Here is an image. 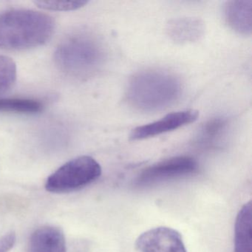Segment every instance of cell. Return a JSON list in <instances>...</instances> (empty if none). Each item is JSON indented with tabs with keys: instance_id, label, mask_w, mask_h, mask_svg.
Returning <instances> with one entry per match:
<instances>
[{
	"instance_id": "6da1fadb",
	"label": "cell",
	"mask_w": 252,
	"mask_h": 252,
	"mask_svg": "<svg viewBox=\"0 0 252 252\" xmlns=\"http://www.w3.org/2000/svg\"><path fill=\"white\" fill-rule=\"evenodd\" d=\"M55 31L51 16L39 11L14 9L0 14V48L24 51L42 46Z\"/></svg>"
},
{
	"instance_id": "7a4b0ae2",
	"label": "cell",
	"mask_w": 252,
	"mask_h": 252,
	"mask_svg": "<svg viewBox=\"0 0 252 252\" xmlns=\"http://www.w3.org/2000/svg\"><path fill=\"white\" fill-rule=\"evenodd\" d=\"M106 51L101 41L88 32H78L64 38L57 47L54 61L66 75L85 79L101 70Z\"/></svg>"
},
{
	"instance_id": "3957f363",
	"label": "cell",
	"mask_w": 252,
	"mask_h": 252,
	"mask_svg": "<svg viewBox=\"0 0 252 252\" xmlns=\"http://www.w3.org/2000/svg\"><path fill=\"white\" fill-rule=\"evenodd\" d=\"M181 83L163 70H147L136 73L127 88L129 102L143 111L162 110L175 102L181 94Z\"/></svg>"
},
{
	"instance_id": "277c9868",
	"label": "cell",
	"mask_w": 252,
	"mask_h": 252,
	"mask_svg": "<svg viewBox=\"0 0 252 252\" xmlns=\"http://www.w3.org/2000/svg\"><path fill=\"white\" fill-rule=\"evenodd\" d=\"M101 175V166L94 158L79 156L69 160L50 175L45 189L52 193L72 192L92 184Z\"/></svg>"
},
{
	"instance_id": "5b68a950",
	"label": "cell",
	"mask_w": 252,
	"mask_h": 252,
	"mask_svg": "<svg viewBox=\"0 0 252 252\" xmlns=\"http://www.w3.org/2000/svg\"><path fill=\"white\" fill-rule=\"evenodd\" d=\"M198 165L194 158L178 156L166 159L144 169L137 178L138 187L154 185L174 178L187 176L197 172Z\"/></svg>"
},
{
	"instance_id": "8992f818",
	"label": "cell",
	"mask_w": 252,
	"mask_h": 252,
	"mask_svg": "<svg viewBox=\"0 0 252 252\" xmlns=\"http://www.w3.org/2000/svg\"><path fill=\"white\" fill-rule=\"evenodd\" d=\"M135 246L141 252H187L181 234L166 226L156 227L142 233Z\"/></svg>"
},
{
	"instance_id": "52a82bcc",
	"label": "cell",
	"mask_w": 252,
	"mask_h": 252,
	"mask_svg": "<svg viewBox=\"0 0 252 252\" xmlns=\"http://www.w3.org/2000/svg\"><path fill=\"white\" fill-rule=\"evenodd\" d=\"M198 111L194 110H183L169 113L160 120L132 129L130 139L132 141H139L175 130L195 122L198 119Z\"/></svg>"
},
{
	"instance_id": "ba28073f",
	"label": "cell",
	"mask_w": 252,
	"mask_h": 252,
	"mask_svg": "<svg viewBox=\"0 0 252 252\" xmlns=\"http://www.w3.org/2000/svg\"><path fill=\"white\" fill-rule=\"evenodd\" d=\"M225 23L231 30L243 36L252 32V0H233L225 2L223 8Z\"/></svg>"
},
{
	"instance_id": "9c48e42d",
	"label": "cell",
	"mask_w": 252,
	"mask_h": 252,
	"mask_svg": "<svg viewBox=\"0 0 252 252\" xmlns=\"http://www.w3.org/2000/svg\"><path fill=\"white\" fill-rule=\"evenodd\" d=\"M166 34L176 43H191L200 40L205 33L204 23L196 17H179L167 23Z\"/></svg>"
},
{
	"instance_id": "30bf717a",
	"label": "cell",
	"mask_w": 252,
	"mask_h": 252,
	"mask_svg": "<svg viewBox=\"0 0 252 252\" xmlns=\"http://www.w3.org/2000/svg\"><path fill=\"white\" fill-rule=\"evenodd\" d=\"M28 252H67L64 233L52 225L37 228L29 240Z\"/></svg>"
},
{
	"instance_id": "8fae6325",
	"label": "cell",
	"mask_w": 252,
	"mask_h": 252,
	"mask_svg": "<svg viewBox=\"0 0 252 252\" xmlns=\"http://www.w3.org/2000/svg\"><path fill=\"white\" fill-rule=\"evenodd\" d=\"M234 252H252V206L251 200L241 208L236 218Z\"/></svg>"
},
{
	"instance_id": "7c38bea8",
	"label": "cell",
	"mask_w": 252,
	"mask_h": 252,
	"mask_svg": "<svg viewBox=\"0 0 252 252\" xmlns=\"http://www.w3.org/2000/svg\"><path fill=\"white\" fill-rule=\"evenodd\" d=\"M41 101L32 98H0V112L19 114H36L43 110Z\"/></svg>"
},
{
	"instance_id": "4fadbf2b",
	"label": "cell",
	"mask_w": 252,
	"mask_h": 252,
	"mask_svg": "<svg viewBox=\"0 0 252 252\" xmlns=\"http://www.w3.org/2000/svg\"><path fill=\"white\" fill-rule=\"evenodd\" d=\"M227 122L222 118L213 119L205 124L200 131L199 141L202 144L210 145L221 138L226 127Z\"/></svg>"
},
{
	"instance_id": "5bb4252c",
	"label": "cell",
	"mask_w": 252,
	"mask_h": 252,
	"mask_svg": "<svg viewBox=\"0 0 252 252\" xmlns=\"http://www.w3.org/2000/svg\"><path fill=\"white\" fill-rule=\"evenodd\" d=\"M17 79V65L12 59L0 55V95L9 91Z\"/></svg>"
},
{
	"instance_id": "9a60e30c",
	"label": "cell",
	"mask_w": 252,
	"mask_h": 252,
	"mask_svg": "<svg viewBox=\"0 0 252 252\" xmlns=\"http://www.w3.org/2000/svg\"><path fill=\"white\" fill-rule=\"evenodd\" d=\"M35 4L39 8L49 11H75L85 6L88 1H37Z\"/></svg>"
},
{
	"instance_id": "2e32d148",
	"label": "cell",
	"mask_w": 252,
	"mask_h": 252,
	"mask_svg": "<svg viewBox=\"0 0 252 252\" xmlns=\"http://www.w3.org/2000/svg\"><path fill=\"white\" fill-rule=\"evenodd\" d=\"M17 236L14 232H10L0 237V252H8L15 244Z\"/></svg>"
}]
</instances>
